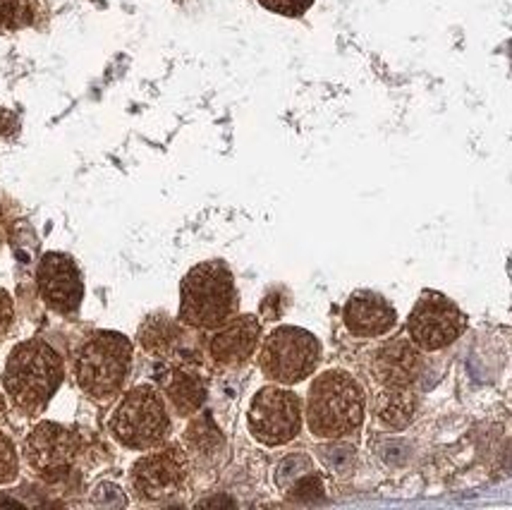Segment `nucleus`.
I'll list each match as a JSON object with an SVG mask.
<instances>
[{
	"mask_svg": "<svg viewBox=\"0 0 512 510\" xmlns=\"http://www.w3.org/2000/svg\"><path fill=\"white\" fill-rule=\"evenodd\" d=\"M5 412V398H3V393H0V415H3Z\"/></svg>",
	"mask_w": 512,
	"mask_h": 510,
	"instance_id": "5701e85b",
	"label": "nucleus"
},
{
	"mask_svg": "<svg viewBox=\"0 0 512 510\" xmlns=\"http://www.w3.org/2000/svg\"><path fill=\"white\" fill-rule=\"evenodd\" d=\"M187 441H190V446L199 453H213L218 446H223L221 431L213 427L209 417H199V420H194L190 424V429H187Z\"/></svg>",
	"mask_w": 512,
	"mask_h": 510,
	"instance_id": "a211bd4d",
	"label": "nucleus"
},
{
	"mask_svg": "<svg viewBox=\"0 0 512 510\" xmlns=\"http://www.w3.org/2000/svg\"><path fill=\"white\" fill-rule=\"evenodd\" d=\"M233 271L221 259L192 266L180 283V321L199 331H216L237 314Z\"/></svg>",
	"mask_w": 512,
	"mask_h": 510,
	"instance_id": "7ed1b4c3",
	"label": "nucleus"
},
{
	"mask_svg": "<svg viewBox=\"0 0 512 510\" xmlns=\"http://www.w3.org/2000/svg\"><path fill=\"white\" fill-rule=\"evenodd\" d=\"M414 410H417V400H414L412 393H405L402 388H390L376 403V412H379L381 422L393 429L407 427L414 417Z\"/></svg>",
	"mask_w": 512,
	"mask_h": 510,
	"instance_id": "dca6fc26",
	"label": "nucleus"
},
{
	"mask_svg": "<svg viewBox=\"0 0 512 510\" xmlns=\"http://www.w3.org/2000/svg\"><path fill=\"white\" fill-rule=\"evenodd\" d=\"M113 439L130 451L161 446L170 434L166 400L151 384H139L125 393L108 422Z\"/></svg>",
	"mask_w": 512,
	"mask_h": 510,
	"instance_id": "39448f33",
	"label": "nucleus"
},
{
	"mask_svg": "<svg viewBox=\"0 0 512 510\" xmlns=\"http://www.w3.org/2000/svg\"><path fill=\"white\" fill-rule=\"evenodd\" d=\"M79 453V436L63 424L39 422L24 439L22 455L27 465L46 482H58L72 470Z\"/></svg>",
	"mask_w": 512,
	"mask_h": 510,
	"instance_id": "1a4fd4ad",
	"label": "nucleus"
},
{
	"mask_svg": "<svg viewBox=\"0 0 512 510\" xmlns=\"http://www.w3.org/2000/svg\"><path fill=\"white\" fill-rule=\"evenodd\" d=\"M20 475V458H17V448L10 436L0 431V487L12 484Z\"/></svg>",
	"mask_w": 512,
	"mask_h": 510,
	"instance_id": "aec40b11",
	"label": "nucleus"
},
{
	"mask_svg": "<svg viewBox=\"0 0 512 510\" xmlns=\"http://www.w3.org/2000/svg\"><path fill=\"white\" fill-rule=\"evenodd\" d=\"M32 20L27 0H0V32L8 29H20Z\"/></svg>",
	"mask_w": 512,
	"mask_h": 510,
	"instance_id": "6ab92c4d",
	"label": "nucleus"
},
{
	"mask_svg": "<svg viewBox=\"0 0 512 510\" xmlns=\"http://www.w3.org/2000/svg\"><path fill=\"white\" fill-rule=\"evenodd\" d=\"M467 329L465 314L441 293H424L407 319L414 348L436 352L453 345Z\"/></svg>",
	"mask_w": 512,
	"mask_h": 510,
	"instance_id": "6e6552de",
	"label": "nucleus"
},
{
	"mask_svg": "<svg viewBox=\"0 0 512 510\" xmlns=\"http://www.w3.org/2000/svg\"><path fill=\"white\" fill-rule=\"evenodd\" d=\"M63 357L41 338H29L12 348L3 369V388L12 408L36 417L46 410L63 384Z\"/></svg>",
	"mask_w": 512,
	"mask_h": 510,
	"instance_id": "f257e3e1",
	"label": "nucleus"
},
{
	"mask_svg": "<svg viewBox=\"0 0 512 510\" xmlns=\"http://www.w3.org/2000/svg\"><path fill=\"white\" fill-rule=\"evenodd\" d=\"M132 340L115 331H96L75 355L77 386L94 400H111L123 391L132 369Z\"/></svg>",
	"mask_w": 512,
	"mask_h": 510,
	"instance_id": "20e7f679",
	"label": "nucleus"
},
{
	"mask_svg": "<svg viewBox=\"0 0 512 510\" xmlns=\"http://www.w3.org/2000/svg\"><path fill=\"white\" fill-rule=\"evenodd\" d=\"M178 340V329H175L173 321L151 317L139 331V343L144 345V350L149 352H166L173 348V343Z\"/></svg>",
	"mask_w": 512,
	"mask_h": 510,
	"instance_id": "f3484780",
	"label": "nucleus"
},
{
	"mask_svg": "<svg viewBox=\"0 0 512 510\" xmlns=\"http://www.w3.org/2000/svg\"><path fill=\"white\" fill-rule=\"evenodd\" d=\"M36 290L48 309L75 314L84 300V281L75 259L63 252H46L36 269Z\"/></svg>",
	"mask_w": 512,
	"mask_h": 510,
	"instance_id": "9b49d317",
	"label": "nucleus"
},
{
	"mask_svg": "<svg viewBox=\"0 0 512 510\" xmlns=\"http://www.w3.org/2000/svg\"><path fill=\"white\" fill-rule=\"evenodd\" d=\"M187 482V455L180 446L146 453L132 465L130 484L139 501L154 503L178 494Z\"/></svg>",
	"mask_w": 512,
	"mask_h": 510,
	"instance_id": "9d476101",
	"label": "nucleus"
},
{
	"mask_svg": "<svg viewBox=\"0 0 512 510\" xmlns=\"http://www.w3.org/2000/svg\"><path fill=\"white\" fill-rule=\"evenodd\" d=\"M343 321L347 331L357 338H379L398 324V312L390 305L386 297L371 290H357L350 300L345 302Z\"/></svg>",
	"mask_w": 512,
	"mask_h": 510,
	"instance_id": "f8f14e48",
	"label": "nucleus"
},
{
	"mask_svg": "<svg viewBox=\"0 0 512 510\" xmlns=\"http://www.w3.org/2000/svg\"><path fill=\"white\" fill-rule=\"evenodd\" d=\"M304 424L302 400L283 386H264L256 391L247 412L249 434L261 446L278 448L295 441Z\"/></svg>",
	"mask_w": 512,
	"mask_h": 510,
	"instance_id": "0eeeda50",
	"label": "nucleus"
},
{
	"mask_svg": "<svg viewBox=\"0 0 512 510\" xmlns=\"http://www.w3.org/2000/svg\"><path fill=\"white\" fill-rule=\"evenodd\" d=\"M376 379L386 388H405L417 379L422 372V360L414 352V343L410 340H395L381 348L374 362Z\"/></svg>",
	"mask_w": 512,
	"mask_h": 510,
	"instance_id": "4468645a",
	"label": "nucleus"
},
{
	"mask_svg": "<svg viewBox=\"0 0 512 510\" xmlns=\"http://www.w3.org/2000/svg\"><path fill=\"white\" fill-rule=\"evenodd\" d=\"M15 324V302L8 290L0 288V338H5Z\"/></svg>",
	"mask_w": 512,
	"mask_h": 510,
	"instance_id": "4be33fe9",
	"label": "nucleus"
},
{
	"mask_svg": "<svg viewBox=\"0 0 512 510\" xmlns=\"http://www.w3.org/2000/svg\"><path fill=\"white\" fill-rule=\"evenodd\" d=\"M261 338V321L252 317V314H242V317H233L221 329H216L209 340V355L216 364L223 367H240L254 350L259 348Z\"/></svg>",
	"mask_w": 512,
	"mask_h": 510,
	"instance_id": "ddd939ff",
	"label": "nucleus"
},
{
	"mask_svg": "<svg viewBox=\"0 0 512 510\" xmlns=\"http://www.w3.org/2000/svg\"><path fill=\"white\" fill-rule=\"evenodd\" d=\"M367 396L352 374L328 369L316 376L307 396V427L316 439H345L364 424Z\"/></svg>",
	"mask_w": 512,
	"mask_h": 510,
	"instance_id": "f03ea898",
	"label": "nucleus"
},
{
	"mask_svg": "<svg viewBox=\"0 0 512 510\" xmlns=\"http://www.w3.org/2000/svg\"><path fill=\"white\" fill-rule=\"evenodd\" d=\"M166 396L178 415L190 417L201 408V405H204L206 386L197 374L175 369V372L170 374V379L166 381Z\"/></svg>",
	"mask_w": 512,
	"mask_h": 510,
	"instance_id": "2eb2a0df",
	"label": "nucleus"
},
{
	"mask_svg": "<svg viewBox=\"0 0 512 510\" xmlns=\"http://www.w3.org/2000/svg\"><path fill=\"white\" fill-rule=\"evenodd\" d=\"M259 3L268 10L278 12V15L297 17V15H302V12L307 10L314 0H259Z\"/></svg>",
	"mask_w": 512,
	"mask_h": 510,
	"instance_id": "412c9836",
	"label": "nucleus"
},
{
	"mask_svg": "<svg viewBox=\"0 0 512 510\" xmlns=\"http://www.w3.org/2000/svg\"><path fill=\"white\" fill-rule=\"evenodd\" d=\"M321 362V343L300 326H278L261 345L259 367L266 379L280 386H295L309 379Z\"/></svg>",
	"mask_w": 512,
	"mask_h": 510,
	"instance_id": "423d86ee",
	"label": "nucleus"
}]
</instances>
